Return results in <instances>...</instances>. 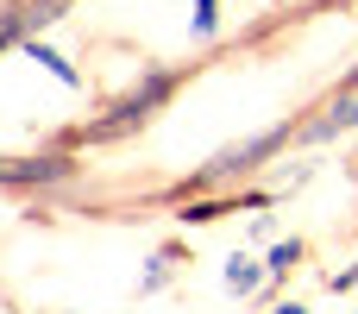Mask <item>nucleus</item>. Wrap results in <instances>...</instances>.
<instances>
[{
    "label": "nucleus",
    "mask_w": 358,
    "mask_h": 314,
    "mask_svg": "<svg viewBox=\"0 0 358 314\" xmlns=\"http://www.w3.org/2000/svg\"><path fill=\"white\" fill-rule=\"evenodd\" d=\"M296 258H302V239H283V245H271V258H264V277H289V271H296Z\"/></svg>",
    "instance_id": "nucleus-7"
},
{
    "label": "nucleus",
    "mask_w": 358,
    "mask_h": 314,
    "mask_svg": "<svg viewBox=\"0 0 358 314\" xmlns=\"http://www.w3.org/2000/svg\"><path fill=\"white\" fill-rule=\"evenodd\" d=\"M358 126V82H346L327 107H321V120H308V126H296V138H308V145H327V138H340V132H352Z\"/></svg>",
    "instance_id": "nucleus-4"
},
{
    "label": "nucleus",
    "mask_w": 358,
    "mask_h": 314,
    "mask_svg": "<svg viewBox=\"0 0 358 314\" xmlns=\"http://www.w3.org/2000/svg\"><path fill=\"white\" fill-rule=\"evenodd\" d=\"M176 82H182L176 69H145V82H138V88H132V94H126V101L113 107V120H101V126H94L88 138H120V132L145 126V120H151V113H157V107H164V101L176 94Z\"/></svg>",
    "instance_id": "nucleus-1"
},
{
    "label": "nucleus",
    "mask_w": 358,
    "mask_h": 314,
    "mask_svg": "<svg viewBox=\"0 0 358 314\" xmlns=\"http://www.w3.org/2000/svg\"><path fill=\"white\" fill-rule=\"evenodd\" d=\"M296 138V126L283 120V126H271V132H252V138H239V145H227V151H214V164L201 170V183H233V176H252L264 157H277L283 145Z\"/></svg>",
    "instance_id": "nucleus-2"
},
{
    "label": "nucleus",
    "mask_w": 358,
    "mask_h": 314,
    "mask_svg": "<svg viewBox=\"0 0 358 314\" xmlns=\"http://www.w3.org/2000/svg\"><path fill=\"white\" fill-rule=\"evenodd\" d=\"M25 50H31V57H38V63H44V69H50V76H57L63 88H76V82H82V76H76V63H69V57H57L50 44H38V38H25Z\"/></svg>",
    "instance_id": "nucleus-5"
},
{
    "label": "nucleus",
    "mask_w": 358,
    "mask_h": 314,
    "mask_svg": "<svg viewBox=\"0 0 358 314\" xmlns=\"http://www.w3.org/2000/svg\"><path fill=\"white\" fill-rule=\"evenodd\" d=\"M258 283H264V271H258L252 258H233V264H227V290H233V296H252Z\"/></svg>",
    "instance_id": "nucleus-6"
},
{
    "label": "nucleus",
    "mask_w": 358,
    "mask_h": 314,
    "mask_svg": "<svg viewBox=\"0 0 358 314\" xmlns=\"http://www.w3.org/2000/svg\"><path fill=\"white\" fill-rule=\"evenodd\" d=\"M271 314H308V308H302V302H277Z\"/></svg>",
    "instance_id": "nucleus-9"
},
{
    "label": "nucleus",
    "mask_w": 358,
    "mask_h": 314,
    "mask_svg": "<svg viewBox=\"0 0 358 314\" xmlns=\"http://www.w3.org/2000/svg\"><path fill=\"white\" fill-rule=\"evenodd\" d=\"M69 176H76V157H63V151L0 157V189H50V183H69Z\"/></svg>",
    "instance_id": "nucleus-3"
},
{
    "label": "nucleus",
    "mask_w": 358,
    "mask_h": 314,
    "mask_svg": "<svg viewBox=\"0 0 358 314\" xmlns=\"http://www.w3.org/2000/svg\"><path fill=\"white\" fill-rule=\"evenodd\" d=\"M214 25H220V0H195V31L214 38Z\"/></svg>",
    "instance_id": "nucleus-8"
}]
</instances>
